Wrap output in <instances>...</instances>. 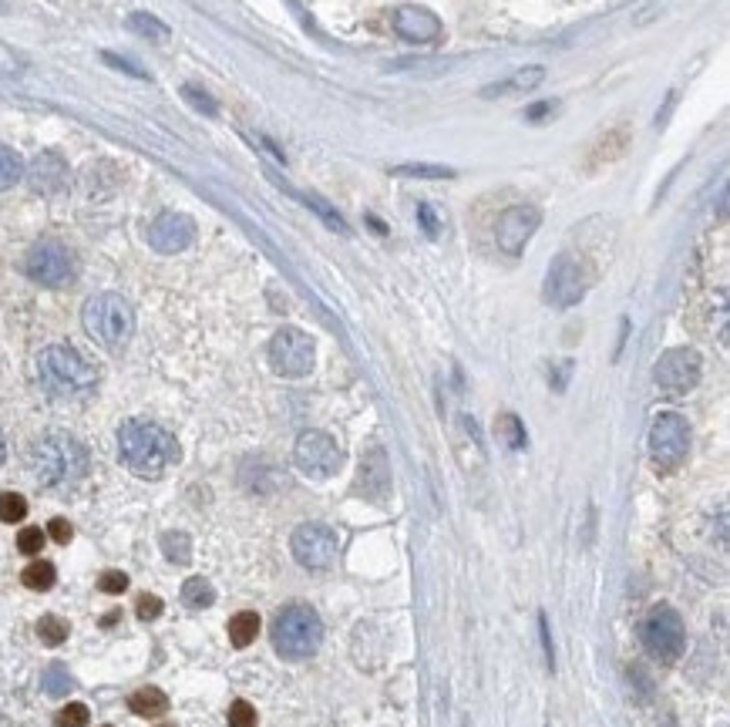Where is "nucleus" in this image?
<instances>
[{"label":"nucleus","mask_w":730,"mask_h":727,"mask_svg":"<svg viewBox=\"0 0 730 727\" xmlns=\"http://www.w3.org/2000/svg\"><path fill=\"white\" fill-rule=\"evenodd\" d=\"M118 455L138 478H159L179 462V441L155 421H125L118 428Z\"/></svg>","instance_id":"obj_1"},{"label":"nucleus","mask_w":730,"mask_h":727,"mask_svg":"<svg viewBox=\"0 0 730 727\" xmlns=\"http://www.w3.org/2000/svg\"><path fill=\"white\" fill-rule=\"evenodd\" d=\"M27 462H31V475L38 478V485L54 492L75 489L91 468L88 448L75 435H68V431H48V435H41L34 441Z\"/></svg>","instance_id":"obj_2"},{"label":"nucleus","mask_w":730,"mask_h":727,"mask_svg":"<svg viewBox=\"0 0 730 727\" xmlns=\"http://www.w3.org/2000/svg\"><path fill=\"white\" fill-rule=\"evenodd\" d=\"M38 381L51 398H85L98 384V367L78 347L51 344L38 354Z\"/></svg>","instance_id":"obj_3"},{"label":"nucleus","mask_w":730,"mask_h":727,"mask_svg":"<svg viewBox=\"0 0 730 727\" xmlns=\"http://www.w3.org/2000/svg\"><path fill=\"white\" fill-rule=\"evenodd\" d=\"M81 324H85L88 337L95 344L108 347V351H118L135 334V310L122 293H98L81 310Z\"/></svg>","instance_id":"obj_4"},{"label":"nucleus","mask_w":730,"mask_h":727,"mask_svg":"<svg viewBox=\"0 0 730 727\" xmlns=\"http://www.w3.org/2000/svg\"><path fill=\"white\" fill-rule=\"evenodd\" d=\"M323 623L313 606L290 603L273 620V647L283 660H307L320 650Z\"/></svg>","instance_id":"obj_5"},{"label":"nucleus","mask_w":730,"mask_h":727,"mask_svg":"<svg viewBox=\"0 0 730 727\" xmlns=\"http://www.w3.org/2000/svg\"><path fill=\"white\" fill-rule=\"evenodd\" d=\"M589 283H593L589 263L579 253H559L556 263L549 266V276H545V300L552 307H572L586 297Z\"/></svg>","instance_id":"obj_6"},{"label":"nucleus","mask_w":730,"mask_h":727,"mask_svg":"<svg viewBox=\"0 0 730 727\" xmlns=\"http://www.w3.org/2000/svg\"><path fill=\"white\" fill-rule=\"evenodd\" d=\"M24 270L34 283L41 287H68L78 273L75 253L61 243V239H41V243L31 246L24 260Z\"/></svg>","instance_id":"obj_7"},{"label":"nucleus","mask_w":730,"mask_h":727,"mask_svg":"<svg viewBox=\"0 0 730 727\" xmlns=\"http://www.w3.org/2000/svg\"><path fill=\"white\" fill-rule=\"evenodd\" d=\"M643 647L660 664H673L687 647V630H683L680 613L670 610V606H653L650 616L643 620Z\"/></svg>","instance_id":"obj_8"},{"label":"nucleus","mask_w":730,"mask_h":727,"mask_svg":"<svg viewBox=\"0 0 730 727\" xmlns=\"http://www.w3.org/2000/svg\"><path fill=\"white\" fill-rule=\"evenodd\" d=\"M687 452H690L687 418H680V414H673V411L660 414L650 428V458H653L656 472L667 475V472H673V468H680Z\"/></svg>","instance_id":"obj_9"},{"label":"nucleus","mask_w":730,"mask_h":727,"mask_svg":"<svg viewBox=\"0 0 730 727\" xmlns=\"http://www.w3.org/2000/svg\"><path fill=\"white\" fill-rule=\"evenodd\" d=\"M270 364L280 377H307L317 364V347L300 327L276 330L270 340Z\"/></svg>","instance_id":"obj_10"},{"label":"nucleus","mask_w":730,"mask_h":727,"mask_svg":"<svg viewBox=\"0 0 730 727\" xmlns=\"http://www.w3.org/2000/svg\"><path fill=\"white\" fill-rule=\"evenodd\" d=\"M290 549H293V559H297L303 569L323 573V569H334L340 542H337V532L330 526H320V522H303V526L293 532Z\"/></svg>","instance_id":"obj_11"},{"label":"nucleus","mask_w":730,"mask_h":727,"mask_svg":"<svg viewBox=\"0 0 730 727\" xmlns=\"http://www.w3.org/2000/svg\"><path fill=\"white\" fill-rule=\"evenodd\" d=\"M700 371H704V361H700L697 351H690V347H673V351H667L660 361H656L653 381L663 394L680 398V394H687L693 384L700 381Z\"/></svg>","instance_id":"obj_12"},{"label":"nucleus","mask_w":730,"mask_h":727,"mask_svg":"<svg viewBox=\"0 0 730 727\" xmlns=\"http://www.w3.org/2000/svg\"><path fill=\"white\" fill-rule=\"evenodd\" d=\"M293 462L303 475L310 478H330L344 462V452L327 431H303L293 448Z\"/></svg>","instance_id":"obj_13"},{"label":"nucleus","mask_w":730,"mask_h":727,"mask_svg":"<svg viewBox=\"0 0 730 727\" xmlns=\"http://www.w3.org/2000/svg\"><path fill=\"white\" fill-rule=\"evenodd\" d=\"M542 223V213L535 206H508L495 223V243L498 250L508 256H519L525 250V243L535 236V229Z\"/></svg>","instance_id":"obj_14"},{"label":"nucleus","mask_w":730,"mask_h":727,"mask_svg":"<svg viewBox=\"0 0 730 727\" xmlns=\"http://www.w3.org/2000/svg\"><path fill=\"white\" fill-rule=\"evenodd\" d=\"M192 239H196V223L186 213H162L149 226V243L159 253H182L192 246Z\"/></svg>","instance_id":"obj_15"},{"label":"nucleus","mask_w":730,"mask_h":727,"mask_svg":"<svg viewBox=\"0 0 730 727\" xmlns=\"http://www.w3.org/2000/svg\"><path fill=\"white\" fill-rule=\"evenodd\" d=\"M394 31H397V38H404L411 44H431L441 38V21H438V14L428 11V7L404 4L394 11Z\"/></svg>","instance_id":"obj_16"},{"label":"nucleus","mask_w":730,"mask_h":727,"mask_svg":"<svg viewBox=\"0 0 730 727\" xmlns=\"http://www.w3.org/2000/svg\"><path fill=\"white\" fill-rule=\"evenodd\" d=\"M27 179H31V189L41 192V196H54V192H61L68 186L71 172H68V162L61 159V155L54 152H41L34 155L31 165H24Z\"/></svg>","instance_id":"obj_17"},{"label":"nucleus","mask_w":730,"mask_h":727,"mask_svg":"<svg viewBox=\"0 0 730 727\" xmlns=\"http://www.w3.org/2000/svg\"><path fill=\"white\" fill-rule=\"evenodd\" d=\"M391 489V472H387V458L381 448H371V455L360 462V492L371 495V499H381V495Z\"/></svg>","instance_id":"obj_18"},{"label":"nucleus","mask_w":730,"mask_h":727,"mask_svg":"<svg viewBox=\"0 0 730 727\" xmlns=\"http://www.w3.org/2000/svg\"><path fill=\"white\" fill-rule=\"evenodd\" d=\"M545 81V68H539V64H532V68H522V71H515L508 81H498V85L492 88H485L482 95L485 98H492V95H508V91H529L535 85H542Z\"/></svg>","instance_id":"obj_19"},{"label":"nucleus","mask_w":730,"mask_h":727,"mask_svg":"<svg viewBox=\"0 0 730 727\" xmlns=\"http://www.w3.org/2000/svg\"><path fill=\"white\" fill-rule=\"evenodd\" d=\"M128 707H132V714H138V717H162L169 711V697H165L159 687H142L138 694H132Z\"/></svg>","instance_id":"obj_20"},{"label":"nucleus","mask_w":730,"mask_h":727,"mask_svg":"<svg viewBox=\"0 0 730 727\" xmlns=\"http://www.w3.org/2000/svg\"><path fill=\"white\" fill-rule=\"evenodd\" d=\"M391 176H397V179H455V169H448V165H428V162H408V165H394Z\"/></svg>","instance_id":"obj_21"},{"label":"nucleus","mask_w":730,"mask_h":727,"mask_svg":"<svg viewBox=\"0 0 730 727\" xmlns=\"http://www.w3.org/2000/svg\"><path fill=\"white\" fill-rule=\"evenodd\" d=\"M256 633H260V616L256 613H236L233 620H229V640H233V647H249V643L256 640Z\"/></svg>","instance_id":"obj_22"},{"label":"nucleus","mask_w":730,"mask_h":727,"mask_svg":"<svg viewBox=\"0 0 730 727\" xmlns=\"http://www.w3.org/2000/svg\"><path fill=\"white\" fill-rule=\"evenodd\" d=\"M182 600H186V606H192V610H206V606H212V600H216V590H212L209 579L192 576L182 583Z\"/></svg>","instance_id":"obj_23"},{"label":"nucleus","mask_w":730,"mask_h":727,"mask_svg":"<svg viewBox=\"0 0 730 727\" xmlns=\"http://www.w3.org/2000/svg\"><path fill=\"white\" fill-rule=\"evenodd\" d=\"M21 179H24V159L11 145H0V192L17 186Z\"/></svg>","instance_id":"obj_24"},{"label":"nucleus","mask_w":730,"mask_h":727,"mask_svg":"<svg viewBox=\"0 0 730 727\" xmlns=\"http://www.w3.org/2000/svg\"><path fill=\"white\" fill-rule=\"evenodd\" d=\"M626 145H630V132H626V128H613V132H609V135L603 138V142H599V149L593 152V155H596L593 165L619 159V155L626 152Z\"/></svg>","instance_id":"obj_25"},{"label":"nucleus","mask_w":730,"mask_h":727,"mask_svg":"<svg viewBox=\"0 0 730 727\" xmlns=\"http://www.w3.org/2000/svg\"><path fill=\"white\" fill-rule=\"evenodd\" d=\"M128 27H132L135 34H142V38H149V41H169V27H165L155 14L138 11V14L128 17Z\"/></svg>","instance_id":"obj_26"},{"label":"nucleus","mask_w":730,"mask_h":727,"mask_svg":"<svg viewBox=\"0 0 730 727\" xmlns=\"http://www.w3.org/2000/svg\"><path fill=\"white\" fill-rule=\"evenodd\" d=\"M162 552H165V559L186 566V563H192V539L186 536V532H165V536H162Z\"/></svg>","instance_id":"obj_27"},{"label":"nucleus","mask_w":730,"mask_h":727,"mask_svg":"<svg viewBox=\"0 0 730 727\" xmlns=\"http://www.w3.org/2000/svg\"><path fill=\"white\" fill-rule=\"evenodd\" d=\"M495 428H498V435H502V441L508 448H512V452H519V448H525V425L519 418H515V414H502V418L495 421Z\"/></svg>","instance_id":"obj_28"},{"label":"nucleus","mask_w":730,"mask_h":727,"mask_svg":"<svg viewBox=\"0 0 730 727\" xmlns=\"http://www.w3.org/2000/svg\"><path fill=\"white\" fill-rule=\"evenodd\" d=\"M54 576H58V573H54V566H51V563H44V559H41V563H31V566H27L21 579H24L27 590H51V586H54Z\"/></svg>","instance_id":"obj_29"},{"label":"nucleus","mask_w":730,"mask_h":727,"mask_svg":"<svg viewBox=\"0 0 730 727\" xmlns=\"http://www.w3.org/2000/svg\"><path fill=\"white\" fill-rule=\"evenodd\" d=\"M38 637L48 643V647H58V643L68 640V623L58 620V616H41L38 623Z\"/></svg>","instance_id":"obj_30"},{"label":"nucleus","mask_w":730,"mask_h":727,"mask_svg":"<svg viewBox=\"0 0 730 727\" xmlns=\"http://www.w3.org/2000/svg\"><path fill=\"white\" fill-rule=\"evenodd\" d=\"M44 690H48L51 697H58V694H68L71 690V674H68V667H61V664H54L44 670Z\"/></svg>","instance_id":"obj_31"},{"label":"nucleus","mask_w":730,"mask_h":727,"mask_svg":"<svg viewBox=\"0 0 730 727\" xmlns=\"http://www.w3.org/2000/svg\"><path fill=\"white\" fill-rule=\"evenodd\" d=\"M24 515H27L24 495H17V492H4V495H0V522H21Z\"/></svg>","instance_id":"obj_32"},{"label":"nucleus","mask_w":730,"mask_h":727,"mask_svg":"<svg viewBox=\"0 0 730 727\" xmlns=\"http://www.w3.org/2000/svg\"><path fill=\"white\" fill-rule=\"evenodd\" d=\"M307 206H310L313 213H317V216L323 219V223L330 226V229H337V233H347V223H344V219H340V213H334V209H330L323 199H317V196H307Z\"/></svg>","instance_id":"obj_33"},{"label":"nucleus","mask_w":730,"mask_h":727,"mask_svg":"<svg viewBox=\"0 0 730 727\" xmlns=\"http://www.w3.org/2000/svg\"><path fill=\"white\" fill-rule=\"evenodd\" d=\"M88 707L85 704H64L58 714V727H88Z\"/></svg>","instance_id":"obj_34"},{"label":"nucleus","mask_w":730,"mask_h":727,"mask_svg":"<svg viewBox=\"0 0 730 727\" xmlns=\"http://www.w3.org/2000/svg\"><path fill=\"white\" fill-rule=\"evenodd\" d=\"M44 539H48V536H44V532L41 529H21V536H17V549H21L24 552V556H38V552L44 549Z\"/></svg>","instance_id":"obj_35"},{"label":"nucleus","mask_w":730,"mask_h":727,"mask_svg":"<svg viewBox=\"0 0 730 727\" xmlns=\"http://www.w3.org/2000/svg\"><path fill=\"white\" fill-rule=\"evenodd\" d=\"M229 727H256V711H253V704L236 701L233 707H229Z\"/></svg>","instance_id":"obj_36"},{"label":"nucleus","mask_w":730,"mask_h":727,"mask_svg":"<svg viewBox=\"0 0 730 727\" xmlns=\"http://www.w3.org/2000/svg\"><path fill=\"white\" fill-rule=\"evenodd\" d=\"M162 600L159 596H152V593H142L138 596V603H135V613H138V620H155V616H162Z\"/></svg>","instance_id":"obj_37"},{"label":"nucleus","mask_w":730,"mask_h":727,"mask_svg":"<svg viewBox=\"0 0 730 727\" xmlns=\"http://www.w3.org/2000/svg\"><path fill=\"white\" fill-rule=\"evenodd\" d=\"M98 590H101V593H125V590H128V576L122 573V569H112V573H101Z\"/></svg>","instance_id":"obj_38"},{"label":"nucleus","mask_w":730,"mask_h":727,"mask_svg":"<svg viewBox=\"0 0 730 727\" xmlns=\"http://www.w3.org/2000/svg\"><path fill=\"white\" fill-rule=\"evenodd\" d=\"M418 219H421L424 233H428L431 239H438V236H441V223H438V213H434L431 202H421V206H418Z\"/></svg>","instance_id":"obj_39"},{"label":"nucleus","mask_w":730,"mask_h":727,"mask_svg":"<svg viewBox=\"0 0 730 727\" xmlns=\"http://www.w3.org/2000/svg\"><path fill=\"white\" fill-rule=\"evenodd\" d=\"M186 91V98H192V105L199 108V112H206V115H216V105H212V98L206 95V91H199L196 85H186L182 88Z\"/></svg>","instance_id":"obj_40"},{"label":"nucleus","mask_w":730,"mask_h":727,"mask_svg":"<svg viewBox=\"0 0 730 727\" xmlns=\"http://www.w3.org/2000/svg\"><path fill=\"white\" fill-rule=\"evenodd\" d=\"M48 536H51L54 542H71V536H75V529H71V522H64V519H51Z\"/></svg>","instance_id":"obj_41"},{"label":"nucleus","mask_w":730,"mask_h":727,"mask_svg":"<svg viewBox=\"0 0 730 727\" xmlns=\"http://www.w3.org/2000/svg\"><path fill=\"white\" fill-rule=\"evenodd\" d=\"M105 61H108V64H115V68H122V71H128V75H132V78H149V75H145V71H142V68H138V64H132V61H125V58H118V54H105Z\"/></svg>","instance_id":"obj_42"},{"label":"nucleus","mask_w":730,"mask_h":727,"mask_svg":"<svg viewBox=\"0 0 730 727\" xmlns=\"http://www.w3.org/2000/svg\"><path fill=\"white\" fill-rule=\"evenodd\" d=\"M539 633H542V647H545V664L552 670V640H549V623H545V616H539Z\"/></svg>","instance_id":"obj_43"},{"label":"nucleus","mask_w":730,"mask_h":727,"mask_svg":"<svg viewBox=\"0 0 730 727\" xmlns=\"http://www.w3.org/2000/svg\"><path fill=\"white\" fill-rule=\"evenodd\" d=\"M549 112H556V105H552V101H542V105L529 108V118H532V122H539V118L549 115Z\"/></svg>","instance_id":"obj_44"},{"label":"nucleus","mask_w":730,"mask_h":727,"mask_svg":"<svg viewBox=\"0 0 730 727\" xmlns=\"http://www.w3.org/2000/svg\"><path fill=\"white\" fill-rule=\"evenodd\" d=\"M4 458H7V445H4V435H0V465H4Z\"/></svg>","instance_id":"obj_45"},{"label":"nucleus","mask_w":730,"mask_h":727,"mask_svg":"<svg viewBox=\"0 0 730 727\" xmlns=\"http://www.w3.org/2000/svg\"><path fill=\"white\" fill-rule=\"evenodd\" d=\"M162 727H175V724H162Z\"/></svg>","instance_id":"obj_46"},{"label":"nucleus","mask_w":730,"mask_h":727,"mask_svg":"<svg viewBox=\"0 0 730 727\" xmlns=\"http://www.w3.org/2000/svg\"><path fill=\"white\" fill-rule=\"evenodd\" d=\"M105 727H112V724H105Z\"/></svg>","instance_id":"obj_47"}]
</instances>
